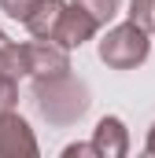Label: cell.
Listing matches in <instances>:
<instances>
[{
  "label": "cell",
  "instance_id": "cell-1",
  "mask_svg": "<svg viewBox=\"0 0 155 158\" xmlns=\"http://www.w3.org/2000/svg\"><path fill=\"white\" fill-rule=\"evenodd\" d=\"M33 103L41 118L52 125H74L89 114V85L78 81L74 74H55V77H37L33 81Z\"/></svg>",
  "mask_w": 155,
  "mask_h": 158
},
{
  "label": "cell",
  "instance_id": "cell-2",
  "mask_svg": "<svg viewBox=\"0 0 155 158\" xmlns=\"http://www.w3.org/2000/svg\"><path fill=\"white\" fill-rule=\"evenodd\" d=\"M96 52H100V63L111 70H137L152 55V33L144 26H137L133 19H126L104 33Z\"/></svg>",
  "mask_w": 155,
  "mask_h": 158
},
{
  "label": "cell",
  "instance_id": "cell-3",
  "mask_svg": "<svg viewBox=\"0 0 155 158\" xmlns=\"http://www.w3.org/2000/svg\"><path fill=\"white\" fill-rule=\"evenodd\" d=\"M22 55H26V74L37 77H55V74H70V48L55 44V40H30L22 44Z\"/></svg>",
  "mask_w": 155,
  "mask_h": 158
},
{
  "label": "cell",
  "instance_id": "cell-4",
  "mask_svg": "<svg viewBox=\"0 0 155 158\" xmlns=\"http://www.w3.org/2000/svg\"><path fill=\"white\" fill-rule=\"evenodd\" d=\"M37 136L19 110L0 114V158H37Z\"/></svg>",
  "mask_w": 155,
  "mask_h": 158
},
{
  "label": "cell",
  "instance_id": "cell-5",
  "mask_svg": "<svg viewBox=\"0 0 155 158\" xmlns=\"http://www.w3.org/2000/svg\"><path fill=\"white\" fill-rule=\"evenodd\" d=\"M92 147H96V158H126L129 155V129L126 121L107 114V118L96 121L92 129Z\"/></svg>",
  "mask_w": 155,
  "mask_h": 158
},
{
  "label": "cell",
  "instance_id": "cell-6",
  "mask_svg": "<svg viewBox=\"0 0 155 158\" xmlns=\"http://www.w3.org/2000/svg\"><path fill=\"white\" fill-rule=\"evenodd\" d=\"M96 30H100V22L85 11V7H78V4H70L67 7V15H63V22H59V30H55V44H63V48H81L85 40L96 37Z\"/></svg>",
  "mask_w": 155,
  "mask_h": 158
},
{
  "label": "cell",
  "instance_id": "cell-7",
  "mask_svg": "<svg viewBox=\"0 0 155 158\" xmlns=\"http://www.w3.org/2000/svg\"><path fill=\"white\" fill-rule=\"evenodd\" d=\"M67 7H70L67 0H37V7L30 11V19L22 26L30 30V37H37V40H55V30H59Z\"/></svg>",
  "mask_w": 155,
  "mask_h": 158
},
{
  "label": "cell",
  "instance_id": "cell-8",
  "mask_svg": "<svg viewBox=\"0 0 155 158\" xmlns=\"http://www.w3.org/2000/svg\"><path fill=\"white\" fill-rule=\"evenodd\" d=\"M0 74H7V77H22V74H26L22 44H15L4 30H0Z\"/></svg>",
  "mask_w": 155,
  "mask_h": 158
},
{
  "label": "cell",
  "instance_id": "cell-9",
  "mask_svg": "<svg viewBox=\"0 0 155 158\" xmlns=\"http://www.w3.org/2000/svg\"><path fill=\"white\" fill-rule=\"evenodd\" d=\"M70 4H78V7H85L100 26H107L111 19L118 15V7H122V0H70Z\"/></svg>",
  "mask_w": 155,
  "mask_h": 158
},
{
  "label": "cell",
  "instance_id": "cell-10",
  "mask_svg": "<svg viewBox=\"0 0 155 158\" xmlns=\"http://www.w3.org/2000/svg\"><path fill=\"white\" fill-rule=\"evenodd\" d=\"M137 26H144L148 33H155V0H129V11H126Z\"/></svg>",
  "mask_w": 155,
  "mask_h": 158
},
{
  "label": "cell",
  "instance_id": "cell-11",
  "mask_svg": "<svg viewBox=\"0 0 155 158\" xmlns=\"http://www.w3.org/2000/svg\"><path fill=\"white\" fill-rule=\"evenodd\" d=\"M15 107H19V77L0 74V114H7Z\"/></svg>",
  "mask_w": 155,
  "mask_h": 158
},
{
  "label": "cell",
  "instance_id": "cell-12",
  "mask_svg": "<svg viewBox=\"0 0 155 158\" xmlns=\"http://www.w3.org/2000/svg\"><path fill=\"white\" fill-rule=\"evenodd\" d=\"M33 7H37V0H0V11L7 19H19V22H26Z\"/></svg>",
  "mask_w": 155,
  "mask_h": 158
},
{
  "label": "cell",
  "instance_id": "cell-13",
  "mask_svg": "<svg viewBox=\"0 0 155 158\" xmlns=\"http://www.w3.org/2000/svg\"><path fill=\"white\" fill-rule=\"evenodd\" d=\"M81 155H96L92 140H89V143H67V147H63V158H81Z\"/></svg>",
  "mask_w": 155,
  "mask_h": 158
},
{
  "label": "cell",
  "instance_id": "cell-14",
  "mask_svg": "<svg viewBox=\"0 0 155 158\" xmlns=\"http://www.w3.org/2000/svg\"><path fill=\"white\" fill-rule=\"evenodd\" d=\"M144 151L155 158V121H152V129H148V140H144Z\"/></svg>",
  "mask_w": 155,
  "mask_h": 158
}]
</instances>
